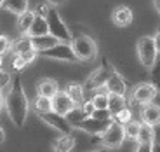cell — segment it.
Here are the masks:
<instances>
[{
    "label": "cell",
    "instance_id": "1",
    "mask_svg": "<svg viewBox=\"0 0 160 152\" xmlns=\"http://www.w3.org/2000/svg\"><path fill=\"white\" fill-rule=\"evenodd\" d=\"M4 108L7 110L12 124L16 128H23L24 122H26V117H28L30 101L26 93H24L23 80H21L19 75H14V79L11 80L7 95H4Z\"/></svg>",
    "mask_w": 160,
    "mask_h": 152
},
{
    "label": "cell",
    "instance_id": "2",
    "mask_svg": "<svg viewBox=\"0 0 160 152\" xmlns=\"http://www.w3.org/2000/svg\"><path fill=\"white\" fill-rule=\"evenodd\" d=\"M70 47H72L73 54H75V58L78 61H92V60H96V56H98L96 40L89 35H84V33L73 35L72 42H70Z\"/></svg>",
    "mask_w": 160,
    "mask_h": 152
},
{
    "label": "cell",
    "instance_id": "3",
    "mask_svg": "<svg viewBox=\"0 0 160 152\" xmlns=\"http://www.w3.org/2000/svg\"><path fill=\"white\" fill-rule=\"evenodd\" d=\"M45 21H47L49 35H52L54 39H58L59 42L70 44L73 39V33L68 30V26L64 24L63 18H61L59 11L56 7H49L47 14H45Z\"/></svg>",
    "mask_w": 160,
    "mask_h": 152
},
{
    "label": "cell",
    "instance_id": "4",
    "mask_svg": "<svg viewBox=\"0 0 160 152\" xmlns=\"http://www.w3.org/2000/svg\"><path fill=\"white\" fill-rule=\"evenodd\" d=\"M115 73V68H113V65L110 63L106 58L103 60V63L99 65V67L94 70V72L91 73V75L85 79L84 82V89H89V91H99V89L104 88V84H106V80L110 79V77Z\"/></svg>",
    "mask_w": 160,
    "mask_h": 152
},
{
    "label": "cell",
    "instance_id": "5",
    "mask_svg": "<svg viewBox=\"0 0 160 152\" xmlns=\"http://www.w3.org/2000/svg\"><path fill=\"white\" fill-rule=\"evenodd\" d=\"M138 58H139L141 65L144 68H152L155 65L157 58H158V52H157L155 42H153V37H141L138 40Z\"/></svg>",
    "mask_w": 160,
    "mask_h": 152
},
{
    "label": "cell",
    "instance_id": "6",
    "mask_svg": "<svg viewBox=\"0 0 160 152\" xmlns=\"http://www.w3.org/2000/svg\"><path fill=\"white\" fill-rule=\"evenodd\" d=\"M125 140V133H124V126H120V124L113 122L110 124L108 128H106V131H103L99 135V142L101 145H103L104 149H118L120 145L124 144Z\"/></svg>",
    "mask_w": 160,
    "mask_h": 152
},
{
    "label": "cell",
    "instance_id": "7",
    "mask_svg": "<svg viewBox=\"0 0 160 152\" xmlns=\"http://www.w3.org/2000/svg\"><path fill=\"white\" fill-rule=\"evenodd\" d=\"M157 96H158V91L152 82H139V84L132 88L131 98L138 105H148V103H153Z\"/></svg>",
    "mask_w": 160,
    "mask_h": 152
},
{
    "label": "cell",
    "instance_id": "8",
    "mask_svg": "<svg viewBox=\"0 0 160 152\" xmlns=\"http://www.w3.org/2000/svg\"><path fill=\"white\" fill-rule=\"evenodd\" d=\"M38 56L51 58V60H58V61H68V63H77V61H78L75 58V54H73L70 44H64V42H58L54 47L38 52Z\"/></svg>",
    "mask_w": 160,
    "mask_h": 152
},
{
    "label": "cell",
    "instance_id": "9",
    "mask_svg": "<svg viewBox=\"0 0 160 152\" xmlns=\"http://www.w3.org/2000/svg\"><path fill=\"white\" fill-rule=\"evenodd\" d=\"M38 117L42 122H45L49 128H52L54 131L59 133V135H68V133L73 131L72 124L66 121V117L59 116V114H54L52 110L51 112H45V114H38Z\"/></svg>",
    "mask_w": 160,
    "mask_h": 152
},
{
    "label": "cell",
    "instance_id": "10",
    "mask_svg": "<svg viewBox=\"0 0 160 152\" xmlns=\"http://www.w3.org/2000/svg\"><path fill=\"white\" fill-rule=\"evenodd\" d=\"M110 124H112V119L110 121H99V119H94V117H85V119H82V121L73 124V128L87 133V135L99 136L103 131H106V128H108Z\"/></svg>",
    "mask_w": 160,
    "mask_h": 152
},
{
    "label": "cell",
    "instance_id": "11",
    "mask_svg": "<svg viewBox=\"0 0 160 152\" xmlns=\"http://www.w3.org/2000/svg\"><path fill=\"white\" fill-rule=\"evenodd\" d=\"M51 107H52V112L54 114H59V116L64 117L75 105H73V101L70 100V96L59 89V91L51 98Z\"/></svg>",
    "mask_w": 160,
    "mask_h": 152
},
{
    "label": "cell",
    "instance_id": "12",
    "mask_svg": "<svg viewBox=\"0 0 160 152\" xmlns=\"http://www.w3.org/2000/svg\"><path fill=\"white\" fill-rule=\"evenodd\" d=\"M141 122L153 126V128L158 126L160 124V105H157V103L143 105V108H141Z\"/></svg>",
    "mask_w": 160,
    "mask_h": 152
},
{
    "label": "cell",
    "instance_id": "13",
    "mask_svg": "<svg viewBox=\"0 0 160 152\" xmlns=\"http://www.w3.org/2000/svg\"><path fill=\"white\" fill-rule=\"evenodd\" d=\"M132 11L127 7V5H118V7L113 9L112 12V21L115 26H120V28H125L132 23Z\"/></svg>",
    "mask_w": 160,
    "mask_h": 152
},
{
    "label": "cell",
    "instance_id": "14",
    "mask_svg": "<svg viewBox=\"0 0 160 152\" xmlns=\"http://www.w3.org/2000/svg\"><path fill=\"white\" fill-rule=\"evenodd\" d=\"M104 88H106V93H108V95L125 96V93H127V82H125V79H122V77L115 72L108 80H106Z\"/></svg>",
    "mask_w": 160,
    "mask_h": 152
},
{
    "label": "cell",
    "instance_id": "15",
    "mask_svg": "<svg viewBox=\"0 0 160 152\" xmlns=\"http://www.w3.org/2000/svg\"><path fill=\"white\" fill-rule=\"evenodd\" d=\"M59 91V86L54 79H42L37 84V95L38 96H44V98H49L51 100L52 96Z\"/></svg>",
    "mask_w": 160,
    "mask_h": 152
},
{
    "label": "cell",
    "instance_id": "16",
    "mask_svg": "<svg viewBox=\"0 0 160 152\" xmlns=\"http://www.w3.org/2000/svg\"><path fill=\"white\" fill-rule=\"evenodd\" d=\"M84 86L78 84V82H70L68 86H66V95L70 96V100L73 101V105L75 107H80V105L85 101V96H84Z\"/></svg>",
    "mask_w": 160,
    "mask_h": 152
},
{
    "label": "cell",
    "instance_id": "17",
    "mask_svg": "<svg viewBox=\"0 0 160 152\" xmlns=\"http://www.w3.org/2000/svg\"><path fill=\"white\" fill-rule=\"evenodd\" d=\"M32 40V49H35L37 52H42V51H47V49L54 47V46L59 42L58 39H54L52 35H42V37H33Z\"/></svg>",
    "mask_w": 160,
    "mask_h": 152
},
{
    "label": "cell",
    "instance_id": "18",
    "mask_svg": "<svg viewBox=\"0 0 160 152\" xmlns=\"http://www.w3.org/2000/svg\"><path fill=\"white\" fill-rule=\"evenodd\" d=\"M73 147H75V136L72 133L59 135V138H56L54 144H52V150L54 152H72Z\"/></svg>",
    "mask_w": 160,
    "mask_h": 152
},
{
    "label": "cell",
    "instance_id": "19",
    "mask_svg": "<svg viewBox=\"0 0 160 152\" xmlns=\"http://www.w3.org/2000/svg\"><path fill=\"white\" fill-rule=\"evenodd\" d=\"M49 33V28H47V21H45V18L42 16H37L33 18V23L32 26H30L28 33H26V37H30V39H33V37H42V35H47Z\"/></svg>",
    "mask_w": 160,
    "mask_h": 152
},
{
    "label": "cell",
    "instance_id": "20",
    "mask_svg": "<svg viewBox=\"0 0 160 152\" xmlns=\"http://www.w3.org/2000/svg\"><path fill=\"white\" fill-rule=\"evenodd\" d=\"M28 5H30L28 0H4L2 9L12 12V14H16V16H19V14L28 11Z\"/></svg>",
    "mask_w": 160,
    "mask_h": 152
},
{
    "label": "cell",
    "instance_id": "21",
    "mask_svg": "<svg viewBox=\"0 0 160 152\" xmlns=\"http://www.w3.org/2000/svg\"><path fill=\"white\" fill-rule=\"evenodd\" d=\"M33 18H35V12L30 11V9L26 12H23V14L18 16L16 28H18V32H19L21 35H26V33H28L30 26H32V23H33Z\"/></svg>",
    "mask_w": 160,
    "mask_h": 152
},
{
    "label": "cell",
    "instance_id": "22",
    "mask_svg": "<svg viewBox=\"0 0 160 152\" xmlns=\"http://www.w3.org/2000/svg\"><path fill=\"white\" fill-rule=\"evenodd\" d=\"M138 144H155V128L148 126V124L141 122L139 131H138Z\"/></svg>",
    "mask_w": 160,
    "mask_h": 152
},
{
    "label": "cell",
    "instance_id": "23",
    "mask_svg": "<svg viewBox=\"0 0 160 152\" xmlns=\"http://www.w3.org/2000/svg\"><path fill=\"white\" fill-rule=\"evenodd\" d=\"M129 107L127 103V98L125 96H118V95H108V112L112 114V116H115L117 112H120L122 108Z\"/></svg>",
    "mask_w": 160,
    "mask_h": 152
},
{
    "label": "cell",
    "instance_id": "24",
    "mask_svg": "<svg viewBox=\"0 0 160 152\" xmlns=\"http://www.w3.org/2000/svg\"><path fill=\"white\" fill-rule=\"evenodd\" d=\"M28 49H32V40L26 35H21L18 40L11 42V51L14 52V54H23V52H26Z\"/></svg>",
    "mask_w": 160,
    "mask_h": 152
},
{
    "label": "cell",
    "instance_id": "25",
    "mask_svg": "<svg viewBox=\"0 0 160 152\" xmlns=\"http://www.w3.org/2000/svg\"><path fill=\"white\" fill-rule=\"evenodd\" d=\"M91 101H92V105H94L96 110H103V108L108 107V93L106 91H96L94 96L91 98Z\"/></svg>",
    "mask_w": 160,
    "mask_h": 152
},
{
    "label": "cell",
    "instance_id": "26",
    "mask_svg": "<svg viewBox=\"0 0 160 152\" xmlns=\"http://www.w3.org/2000/svg\"><path fill=\"white\" fill-rule=\"evenodd\" d=\"M139 126H141V121H136V119H132V121H129L127 124H124L125 138H129V140H136L138 131H139Z\"/></svg>",
    "mask_w": 160,
    "mask_h": 152
},
{
    "label": "cell",
    "instance_id": "27",
    "mask_svg": "<svg viewBox=\"0 0 160 152\" xmlns=\"http://www.w3.org/2000/svg\"><path fill=\"white\" fill-rule=\"evenodd\" d=\"M112 121L117 124H120V126H124V124H127L129 121H132V110L131 107H125L122 108L120 112H117L115 116H112Z\"/></svg>",
    "mask_w": 160,
    "mask_h": 152
},
{
    "label": "cell",
    "instance_id": "28",
    "mask_svg": "<svg viewBox=\"0 0 160 152\" xmlns=\"http://www.w3.org/2000/svg\"><path fill=\"white\" fill-rule=\"evenodd\" d=\"M33 107L38 114H45V112H51L52 107H51V100L49 98H44V96H35V101H33Z\"/></svg>",
    "mask_w": 160,
    "mask_h": 152
},
{
    "label": "cell",
    "instance_id": "29",
    "mask_svg": "<svg viewBox=\"0 0 160 152\" xmlns=\"http://www.w3.org/2000/svg\"><path fill=\"white\" fill-rule=\"evenodd\" d=\"M150 70H152V84L157 88V91H158V95H160V61L157 60L155 65H153Z\"/></svg>",
    "mask_w": 160,
    "mask_h": 152
},
{
    "label": "cell",
    "instance_id": "30",
    "mask_svg": "<svg viewBox=\"0 0 160 152\" xmlns=\"http://www.w3.org/2000/svg\"><path fill=\"white\" fill-rule=\"evenodd\" d=\"M18 56H21L24 63L30 65V63H33V61H37V58H38V52H37L35 49H28L26 52H23V54H18Z\"/></svg>",
    "mask_w": 160,
    "mask_h": 152
},
{
    "label": "cell",
    "instance_id": "31",
    "mask_svg": "<svg viewBox=\"0 0 160 152\" xmlns=\"http://www.w3.org/2000/svg\"><path fill=\"white\" fill-rule=\"evenodd\" d=\"M11 51V39L7 35H0V56Z\"/></svg>",
    "mask_w": 160,
    "mask_h": 152
},
{
    "label": "cell",
    "instance_id": "32",
    "mask_svg": "<svg viewBox=\"0 0 160 152\" xmlns=\"http://www.w3.org/2000/svg\"><path fill=\"white\" fill-rule=\"evenodd\" d=\"M80 110H82L84 117H91V116H92V112H94L96 108H94V105H92V101H91V100H85L84 103L80 105Z\"/></svg>",
    "mask_w": 160,
    "mask_h": 152
},
{
    "label": "cell",
    "instance_id": "33",
    "mask_svg": "<svg viewBox=\"0 0 160 152\" xmlns=\"http://www.w3.org/2000/svg\"><path fill=\"white\" fill-rule=\"evenodd\" d=\"M91 117L99 119V121H110V119H112V114L108 112V108H103V110H94Z\"/></svg>",
    "mask_w": 160,
    "mask_h": 152
},
{
    "label": "cell",
    "instance_id": "34",
    "mask_svg": "<svg viewBox=\"0 0 160 152\" xmlns=\"http://www.w3.org/2000/svg\"><path fill=\"white\" fill-rule=\"evenodd\" d=\"M26 67H28V65L23 61V58L18 56V54H14V60H12V70H14V72H21V70L26 68Z\"/></svg>",
    "mask_w": 160,
    "mask_h": 152
},
{
    "label": "cell",
    "instance_id": "35",
    "mask_svg": "<svg viewBox=\"0 0 160 152\" xmlns=\"http://www.w3.org/2000/svg\"><path fill=\"white\" fill-rule=\"evenodd\" d=\"M11 73L9 72H4V70H0V89H5L11 86Z\"/></svg>",
    "mask_w": 160,
    "mask_h": 152
},
{
    "label": "cell",
    "instance_id": "36",
    "mask_svg": "<svg viewBox=\"0 0 160 152\" xmlns=\"http://www.w3.org/2000/svg\"><path fill=\"white\" fill-rule=\"evenodd\" d=\"M153 147H155V144H138L134 152H152Z\"/></svg>",
    "mask_w": 160,
    "mask_h": 152
},
{
    "label": "cell",
    "instance_id": "37",
    "mask_svg": "<svg viewBox=\"0 0 160 152\" xmlns=\"http://www.w3.org/2000/svg\"><path fill=\"white\" fill-rule=\"evenodd\" d=\"M153 42H155V47H157V52L160 54V28L157 30L155 37H153Z\"/></svg>",
    "mask_w": 160,
    "mask_h": 152
},
{
    "label": "cell",
    "instance_id": "38",
    "mask_svg": "<svg viewBox=\"0 0 160 152\" xmlns=\"http://www.w3.org/2000/svg\"><path fill=\"white\" fill-rule=\"evenodd\" d=\"M64 0H47V4L49 5H52V7H56V5H61Z\"/></svg>",
    "mask_w": 160,
    "mask_h": 152
},
{
    "label": "cell",
    "instance_id": "39",
    "mask_svg": "<svg viewBox=\"0 0 160 152\" xmlns=\"http://www.w3.org/2000/svg\"><path fill=\"white\" fill-rule=\"evenodd\" d=\"M4 110V89H0V114Z\"/></svg>",
    "mask_w": 160,
    "mask_h": 152
},
{
    "label": "cell",
    "instance_id": "40",
    "mask_svg": "<svg viewBox=\"0 0 160 152\" xmlns=\"http://www.w3.org/2000/svg\"><path fill=\"white\" fill-rule=\"evenodd\" d=\"M4 142H5V131H4V128L0 126V145L4 144Z\"/></svg>",
    "mask_w": 160,
    "mask_h": 152
},
{
    "label": "cell",
    "instance_id": "41",
    "mask_svg": "<svg viewBox=\"0 0 160 152\" xmlns=\"http://www.w3.org/2000/svg\"><path fill=\"white\" fill-rule=\"evenodd\" d=\"M153 4H155V9H157V12L160 14V0H153Z\"/></svg>",
    "mask_w": 160,
    "mask_h": 152
},
{
    "label": "cell",
    "instance_id": "42",
    "mask_svg": "<svg viewBox=\"0 0 160 152\" xmlns=\"http://www.w3.org/2000/svg\"><path fill=\"white\" fill-rule=\"evenodd\" d=\"M91 152H110V150L104 149V147H99V149H94V150H91Z\"/></svg>",
    "mask_w": 160,
    "mask_h": 152
},
{
    "label": "cell",
    "instance_id": "43",
    "mask_svg": "<svg viewBox=\"0 0 160 152\" xmlns=\"http://www.w3.org/2000/svg\"><path fill=\"white\" fill-rule=\"evenodd\" d=\"M152 152H160V145H155V147H153V150Z\"/></svg>",
    "mask_w": 160,
    "mask_h": 152
},
{
    "label": "cell",
    "instance_id": "44",
    "mask_svg": "<svg viewBox=\"0 0 160 152\" xmlns=\"http://www.w3.org/2000/svg\"><path fill=\"white\" fill-rule=\"evenodd\" d=\"M2 65H4V60H2V56H0V70H2Z\"/></svg>",
    "mask_w": 160,
    "mask_h": 152
},
{
    "label": "cell",
    "instance_id": "45",
    "mask_svg": "<svg viewBox=\"0 0 160 152\" xmlns=\"http://www.w3.org/2000/svg\"><path fill=\"white\" fill-rule=\"evenodd\" d=\"M2 4H4V0H0V9H2Z\"/></svg>",
    "mask_w": 160,
    "mask_h": 152
}]
</instances>
